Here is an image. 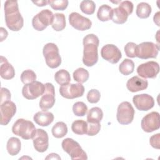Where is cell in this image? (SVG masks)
<instances>
[{"instance_id": "obj_1", "label": "cell", "mask_w": 160, "mask_h": 160, "mask_svg": "<svg viewBox=\"0 0 160 160\" xmlns=\"http://www.w3.org/2000/svg\"><path fill=\"white\" fill-rule=\"evenodd\" d=\"M4 8L7 27L12 31H19L23 26L24 19L19 12L18 1H6Z\"/></svg>"}, {"instance_id": "obj_2", "label": "cell", "mask_w": 160, "mask_h": 160, "mask_svg": "<svg viewBox=\"0 0 160 160\" xmlns=\"http://www.w3.org/2000/svg\"><path fill=\"white\" fill-rule=\"evenodd\" d=\"M82 43L84 46L82 62L88 67L92 66L98 61L99 38L94 34H89L83 38Z\"/></svg>"}, {"instance_id": "obj_3", "label": "cell", "mask_w": 160, "mask_h": 160, "mask_svg": "<svg viewBox=\"0 0 160 160\" xmlns=\"http://www.w3.org/2000/svg\"><path fill=\"white\" fill-rule=\"evenodd\" d=\"M12 131L15 135L28 140L33 138L36 129L32 122L24 119H18L14 123Z\"/></svg>"}, {"instance_id": "obj_4", "label": "cell", "mask_w": 160, "mask_h": 160, "mask_svg": "<svg viewBox=\"0 0 160 160\" xmlns=\"http://www.w3.org/2000/svg\"><path fill=\"white\" fill-rule=\"evenodd\" d=\"M42 52L48 67L54 69L60 66L61 58L59 53L58 47L56 44L52 42L47 43L43 47Z\"/></svg>"}, {"instance_id": "obj_5", "label": "cell", "mask_w": 160, "mask_h": 160, "mask_svg": "<svg viewBox=\"0 0 160 160\" xmlns=\"http://www.w3.org/2000/svg\"><path fill=\"white\" fill-rule=\"evenodd\" d=\"M63 150L66 152L71 159H88V156L85 151L82 149L79 144L71 138L64 139L61 143Z\"/></svg>"}, {"instance_id": "obj_6", "label": "cell", "mask_w": 160, "mask_h": 160, "mask_svg": "<svg viewBox=\"0 0 160 160\" xmlns=\"http://www.w3.org/2000/svg\"><path fill=\"white\" fill-rule=\"evenodd\" d=\"M133 8L132 2L129 1L121 2L118 8L113 9L112 21L116 24H124L127 21L129 15L132 14Z\"/></svg>"}, {"instance_id": "obj_7", "label": "cell", "mask_w": 160, "mask_h": 160, "mask_svg": "<svg viewBox=\"0 0 160 160\" xmlns=\"http://www.w3.org/2000/svg\"><path fill=\"white\" fill-rule=\"evenodd\" d=\"M54 14L52 12L48 9H43L33 17L32 25L35 30L42 31L49 25L52 24Z\"/></svg>"}, {"instance_id": "obj_8", "label": "cell", "mask_w": 160, "mask_h": 160, "mask_svg": "<svg viewBox=\"0 0 160 160\" xmlns=\"http://www.w3.org/2000/svg\"><path fill=\"white\" fill-rule=\"evenodd\" d=\"M134 113V109L130 102L128 101L122 102L118 107L116 114L117 120L120 124H129L132 122Z\"/></svg>"}, {"instance_id": "obj_9", "label": "cell", "mask_w": 160, "mask_h": 160, "mask_svg": "<svg viewBox=\"0 0 160 160\" xmlns=\"http://www.w3.org/2000/svg\"><path fill=\"white\" fill-rule=\"evenodd\" d=\"M159 51V45L152 42H142L137 45L136 57L142 59L155 58L157 57Z\"/></svg>"}, {"instance_id": "obj_10", "label": "cell", "mask_w": 160, "mask_h": 160, "mask_svg": "<svg viewBox=\"0 0 160 160\" xmlns=\"http://www.w3.org/2000/svg\"><path fill=\"white\" fill-rule=\"evenodd\" d=\"M59 92L61 96L69 99L81 97L84 92V87L81 83H68L62 85L59 88Z\"/></svg>"}, {"instance_id": "obj_11", "label": "cell", "mask_w": 160, "mask_h": 160, "mask_svg": "<svg viewBox=\"0 0 160 160\" xmlns=\"http://www.w3.org/2000/svg\"><path fill=\"white\" fill-rule=\"evenodd\" d=\"M44 90L45 85L39 81H35L23 86L22 94L27 99H34L42 96Z\"/></svg>"}, {"instance_id": "obj_12", "label": "cell", "mask_w": 160, "mask_h": 160, "mask_svg": "<svg viewBox=\"0 0 160 160\" xmlns=\"http://www.w3.org/2000/svg\"><path fill=\"white\" fill-rule=\"evenodd\" d=\"M141 126L142 129L146 132H151L159 129V113L152 111L146 114L141 120Z\"/></svg>"}, {"instance_id": "obj_13", "label": "cell", "mask_w": 160, "mask_h": 160, "mask_svg": "<svg viewBox=\"0 0 160 160\" xmlns=\"http://www.w3.org/2000/svg\"><path fill=\"white\" fill-rule=\"evenodd\" d=\"M44 94L39 101V107L42 111H47L51 108L55 103V90L52 83L46 82Z\"/></svg>"}, {"instance_id": "obj_14", "label": "cell", "mask_w": 160, "mask_h": 160, "mask_svg": "<svg viewBox=\"0 0 160 160\" xmlns=\"http://www.w3.org/2000/svg\"><path fill=\"white\" fill-rule=\"evenodd\" d=\"M159 72V65L157 62L150 61L140 64L137 68V72L141 77L155 78Z\"/></svg>"}, {"instance_id": "obj_15", "label": "cell", "mask_w": 160, "mask_h": 160, "mask_svg": "<svg viewBox=\"0 0 160 160\" xmlns=\"http://www.w3.org/2000/svg\"><path fill=\"white\" fill-rule=\"evenodd\" d=\"M101 57L111 64H116L119 62L122 57L119 49L115 45L108 44L104 46L101 50Z\"/></svg>"}, {"instance_id": "obj_16", "label": "cell", "mask_w": 160, "mask_h": 160, "mask_svg": "<svg viewBox=\"0 0 160 160\" xmlns=\"http://www.w3.org/2000/svg\"><path fill=\"white\" fill-rule=\"evenodd\" d=\"M69 22L74 29L82 31L89 29L92 26V22L89 19L76 12H72L69 14Z\"/></svg>"}, {"instance_id": "obj_17", "label": "cell", "mask_w": 160, "mask_h": 160, "mask_svg": "<svg viewBox=\"0 0 160 160\" xmlns=\"http://www.w3.org/2000/svg\"><path fill=\"white\" fill-rule=\"evenodd\" d=\"M32 141L35 150L39 152H45L49 146V137L47 132L42 129H36Z\"/></svg>"}, {"instance_id": "obj_18", "label": "cell", "mask_w": 160, "mask_h": 160, "mask_svg": "<svg viewBox=\"0 0 160 160\" xmlns=\"http://www.w3.org/2000/svg\"><path fill=\"white\" fill-rule=\"evenodd\" d=\"M132 102L137 109L146 111L154 107V98L148 94H137L133 96Z\"/></svg>"}, {"instance_id": "obj_19", "label": "cell", "mask_w": 160, "mask_h": 160, "mask_svg": "<svg viewBox=\"0 0 160 160\" xmlns=\"http://www.w3.org/2000/svg\"><path fill=\"white\" fill-rule=\"evenodd\" d=\"M1 112V125H7L11 118L14 116L16 112V106L12 101H8L1 104L0 106Z\"/></svg>"}, {"instance_id": "obj_20", "label": "cell", "mask_w": 160, "mask_h": 160, "mask_svg": "<svg viewBox=\"0 0 160 160\" xmlns=\"http://www.w3.org/2000/svg\"><path fill=\"white\" fill-rule=\"evenodd\" d=\"M148 82L147 80L142 79L137 76L130 78L126 83L128 89L132 92L144 90L148 88Z\"/></svg>"}, {"instance_id": "obj_21", "label": "cell", "mask_w": 160, "mask_h": 160, "mask_svg": "<svg viewBox=\"0 0 160 160\" xmlns=\"http://www.w3.org/2000/svg\"><path fill=\"white\" fill-rule=\"evenodd\" d=\"M0 75L2 79L9 80L12 79L15 76V70L14 67L8 62L4 56H1Z\"/></svg>"}, {"instance_id": "obj_22", "label": "cell", "mask_w": 160, "mask_h": 160, "mask_svg": "<svg viewBox=\"0 0 160 160\" xmlns=\"http://www.w3.org/2000/svg\"><path fill=\"white\" fill-rule=\"evenodd\" d=\"M54 115L47 111H41L36 112L33 117L35 122L41 126H48L54 121Z\"/></svg>"}, {"instance_id": "obj_23", "label": "cell", "mask_w": 160, "mask_h": 160, "mask_svg": "<svg viewBox=\"0 0 160 160\" xmlns=\"http://www.w3.org/2000/svg\"><path fill=\"white\" fill-rule=\"evenodd\" d=\"M113 15V9L108 4L101 5L98 11L97 17L101 21L104 22L112 19Z\"/></svg>"}, {"instance_id": "obj_24", "label": "cell", "mask_w": 160, "mask_h": 160, "mask_svg": "<svg viewBox=\"0 0 160 160\" xmlns=\"http://www.w3.org/2000/svg\"><path fill=\"white\" fill-rule=\"evenodd\" d=\"M21 141L18 138L11 137L10 138L6 145V149L8 152L11 156H16L21 151Z\"/></svg>"}, {"instance_id": "obj_25", "label": "cell", "mask_w": 160, "mask_h": 160, "mask_svg": "<svg viewBox=\"0 0 160 160\" xmlns=\"http://www.w3.org/2000/svg\"><path fill=\"white\" fill-rule=\"evenodd\" d=\"M103 117V112L102 109L98 107L92 108L88 112L87 121L88 122L98 123L100 122Z\"/></svg>"}, {"instance_id": "obj_26", "label": "cell", "mask_w": 160, "mask_h": 160, "mask_svg": "<svg viewBox=\"0 0 160 160\" xmlns=\"http://www.w3.org/2000/svg\"><path fill=\"white\" fill-rule=\"evenodd\" d=\"M66 25V18L62 13H56L54 14V19L51 24L52 28L56 31L63 30Z\"/></svg>"}, {"instance_id": "obj_27", "label": "cell", "mask_w": 160, "mask_h": 160, "mask_svg": "<svg viewBox=\"0 0 160 160\" xmlns=\"http://www.w3.org/2000/svg\"><path fill=\"white\" fill-rule=\"evenodd\" d=\"M52 134L56 138H62L68 133L67 125L62 121L56 122L51 129Z\"/></svg>"}, {"instance_id": "obj_28", "label": "cell", "mask_w": 160, "mask_h": 160, "mask_svg": "<svg viewBox=\"0 0 160 160\" xmlns=\"http://www.w3.org/2000/svg\"><path fill=\"white\" fill-rule=\"evenodd\" d=\"M151 6L144 2H141L137 5L136 8V15L141 19L148 18L151 13Z\"/></svg>"}, {"instance_id": "obj_29", "label": "cell", "mask_w": 160, "mask_h": 160, "mask_svg": "<svg viewBox=\"0 0 160 160\" xmlns=\"http://www.w3.org/2000/svg\"><path fill=\"white\" fill-rule=\"evenodd\" d=\"M71 129L72 132L76 134H86L88 130V122L81 119L76 120L72 123Z\"/></svg>"}, {"instance_id": "obj_30", "label": "cell", "mask_w": 160, "mask_h": 160, "mask_svg": "<svg viewBox=\"0 0 160 160\" xmlns=\"http://www.w3.org/2000/svg\"><path fill=\"white\" fill-rule=\"evenodd\" d=\"M134 69V63L129 59H124L119 66V72L124 75L128 76L131 74Z\"/></svg>"}, {"instance_id": "obj_31", "label": "cell", "mask_w": 160, "mask_h": 160, "mask_svg": "<svg viewBox=\"0 0 160 160\" xmlns=\"http://www.w3.org/2000/svg\"><path fill=\"white\" fill-rule=\"evenodd\" d=\"M54 79L58 84L62 86L69 83L71 77L68 71L65 69H61L55 73Z\"/></svg>"}, {"instance_id": "obj_32", "label": "cell", "mask_w": 160, "mask_h": 160, "mask_svg": "<svg viewBox=\"0 0 160 160\" xmlns=\"http://www.w3.org/2000/svg\"><path fill=\"white\" fill-rule=\"evenodd\" d=\"M73 78L79 83H84L88 81L89 77V72L83 68H79L73 72Z\"/></svg>"}, {"instance_id": "obj_33", "label": "cell", "mask_w": 160, "mask_h": 160, "mask_svg": "<svg viewBox=\"0 0 160 160\" xmlns=\"http://www.w3.org/2000/svg\"><path fill=\"white\" fill-rule=\"evenodd\" d=\"M96 4L93 1L84 0L80 3V9L81 11L88 15L92 14L95 11Z\"/></svg>"}, {"instance_id": "obj_34", "label": "cell", "mask_w": 160, "mask_h": 160, "mask_svg": "<svg viewBox=\"0 0 160 160\" xmlns=\"http://www.w3.org/2000/svg\"><path fill=\"white\" fill-rule=\"evenodd\" d=\"M36 79V73L31 70L27 69L24 71L21 74V82L24 84H28L35 81Z\"/></svg>"}, {"instance_id": "obj_35", "label": "cell", "mask_w": 160, "mask_h": 160, "mask_svg": "<svg viewBox=\"0 0 160 160\" xmlns=\"http://www.w3.org/2000/svg\"><path fill=\"white\" fill-rule=\"evenodd\" d=\"M72 111L76 116H84L88 111V107L84 102L78 101L74 104Z\"/></svg>"}, {"instance_id": "obj_36", "label": "cell", "mask_w": 160, "mask_h": 160, "mask_svg": "<svg viewBox=\"0 0 160 160\" xmlns=\"http://www.w3.org/2000/svg\"><path fill=\"white\" fill-rule=\"evenodd\" d=\"M48 3L54 10L63 11L67 8L69 2L68 0H50L48 1Z\"/></svg>"}, {"instance_id": "obj_37", "label": "cell", "mask_w": 160, "mask_h": 160, "mask_svg": "<svg viewBox=\"0 0 160 160\" xmlns=\"http://www.w3.org/2000/svg\"><path fill=\"white\" fill-rule=\"evenodd\" d=\"M136 47L137 44L132 42H128L124 46V52L126 55L129 58H135L136 57Z\"/></svg>"}, {"instance_id": "obj_38", "label": "cell", "mask_w": 160, "mask_h": 160, "mask_svg": "<svg viewBox=\"0 0 160 160\" xmlns=\"http://www.w3.org/2000/svg\"><path fill=\"white\" fill-rule=\"evenodd\" d=\"M101 98V93L98 89H92L87 94V99L90 103H97Z\"/></svg>"}, {"instance_id": "obj_39", "label": "cell", "mask_w": 160, "mask_h": 160, "mask_svg": "<svg viewBox=\"0 0 160 160\" xmlns=\"http://www.w3.org/2000/svg\"><path fill=\"white\" fill-rule=\"evenodd\" d=\"M101 125L100 123H92V122H88V130L87 133L88 136H95L100 131Z\"/></svg>"}, {"instance_id": "obj_40", "label": "cell", "mask_w": 160, "mask_h": 160, "mask_svg": "<svg viewBox=\"0 0 160 160\" xmlns=\"http://www.w3.org/2000/svg\"><path fill=\"white\" fill-rule=\"evenodd\" d=\"M11 92L10 91L5 88H1V101H0V104L10 101L11 100Z\"/></svg>"}, {"instance_id": "obj_41", "label": "cell", "mask_w": 160, "mask_h": 160, "mask_svg": "<svg viewBox=\"0 0 160 160\" xmlns=\"http://www.w3.org/2000/svg\"><path fill=\"white\" fill-rule=\"evenodd\" d=\"M149 142L151 146L155 149H160V134H154L150 138Z\"/></svg>"}, {"instance_id": "obj_42", "label": "cell", "mask_w": 160, "mask_h": 160, "mask_svg": "<svg viewBox=\"0 0 160 160\" xmlns=\"http://www.w3.org/2000/svg\"><path fill=\"white\" fill-rule=\"evenodd\" d=\"M1 30V42L3 41L4 39H5L8 36V32L7 31L2 27L0 28Z\"/></svg>"}, {"instance_id": "obj_43", "label": "cell", "mask_w": 160, "mask_h": 160, "mask_svg": "<svg viewBox=\"0 0 160 160\" xmlns=\"http://www.w3.org/2000/svg\"><path fill=\"white\" fill-rule=\"evenodd\" d=\"M32 2L34 4H35L36 6H41V7L46 6V4H48V1H44V0H41V1H32Z\"/></svg>"}, {"instance_id": "obj_44", "label": "cell", "mask_w": 160, "mask_h": 160, "mask_svg": "<svg viewBox=\"0 0 160 160\" xmlns=\"http://www.w3.org/2000/svg\"><path fill=\"white\" fill-rule=\"evenodd\" d=\"M61 159V158L58 156V154L56 153H51L49 154L46 158V159Z\"/></svg>"}, {"instance_id": "obj_45", "label": "cell", "mask_w": 160, "mask_h": 160, "mask_svg": "<svg viewBox=\"0 0 160 160\" xmlns=\"http://www.w3.org/2000/svg\"><path fill=\"white\" fill-rule=\"evenodd\" d=\"M159 12L158 11V12L156 13V14H154V17H153V20H154V22L158 26H159Z\"/></svg>"}]
</instances>
